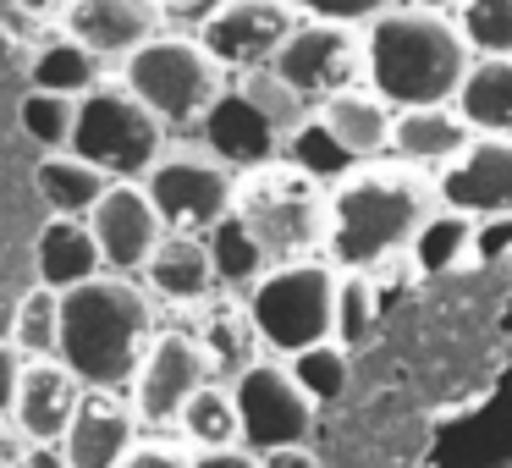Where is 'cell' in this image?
<instances>
[{"mask_svg": "<svg viewBox=\"0 0 512 468\" xmlns=\"http://www.w3.org/2000/svg\"><path fill=\"white\" fill-rule=\"evenodd\" d=\"M204 248H210V265H215V281L221 287H254L259 276L270 270L265 248L254 243V232H248L237 215H226V221H215L210 232H204Z\"/></svg>", "mask_w": 512, "mask_h": 468, "instance_id": "26", "label": "cell"}, {"mask_svg": "<svg viewBox=\"0 0 512 468\" xmlns=\"http://www.w3.org/2000/svg\"><path fill=\"white\" fill-rule=\"evenodd\" d=\"M314 122H320L353 160H380L391 149V122H397V111H391L375 89L358 83V89L331 94V100L314 111Z\"/></svg>", "mask_w": 512, "mask_h": 468, "instance_id": "20", "label": "cell"}, {"mask_svg": "<svg viewBox=\"0 0 512 468\" xmlns=\"http://www.w3.org/2000/svg\"><path fill=\"white\" fill-rule=\"evenodd\" d=\"M408 6H419V12H446V17H452L463 0H408Z\"/></svg>", "mask_w": 512, "mask_h": 468, "instance_id": "42", "label": "cell"}, {"mask_svg": "<svg viewBox=\"0 0 512 468\" xmlns=\"http://www.w3.org/2000/svg\"><path fill=\"white\" fill-rule=\"evenodd\" d=\"M144 276H149V287H155L160 298H171V303H199V298H210V292L221 287V281H215V265H210V248H204V237H193V232L160 237V248L149 254Z\"/></svg>", "mask_w": 512, "mask_h": 468, "instance_id": "23", "label": "cell"}, {"mask_svg": "<svg viewBox=\"0 0 512 468\" xmlns=\"http://www.w3.org/2000/svg\"><path fill=\"white\" fill-rule=\"evenodd\" d=\"M34 177H39V199H45L56 215H72V221H78V215H89L94 204H100V193L111 188V177H105V171H94L89 160H78L72 149L45 155Z\"/></svg>", "mask_w": 512, "mask_h": 468, "instance_id": "24", "label": "cell"}, {"mask_svg": "<svg viewBox=\"0 0 512 468\" xmlns=\"http://www.w3.org/2000/svg\"><path fill=\"white\" fill-rule=\"evenodd\" d=\"M441 210L435 171L402 166V160H358L342 182H331V215H325V259L342 270H369L402 259L424 221Z\"/></svg>", "mask_w": 512, "mask_h": 468, "instance_id": "1", "label": "cell"}, {"mask_svg": "<svg viewBox=\"0 0 512 468\" xmlns=\"http://www.w3.org/2000/svg\"><path fill=\"white\" fill-rule=\"evenodd\" d=\"M149 342H155V309L127 276H94L83 287L61 292L56 364H67L78 386L89 391L133 386Z\"/></svg>", "mask_w": 512, "mask_h": 468, "instance_id": "2", "label": "cell"}, {"mask_svg": "<svg viewBox=\"0 0 512 468\" xmlns=\"http://www.w3.org/2000/svg\"><path fill=\"white\" fill-rule=\"evenodd\" d=\"M468 122L452 111V105H413V111H397L391 122V160L402 166H419V171H441L452 155L468 149Z\"/></svg>", "mask_w": 512, "mask_h": 468, "instance_id": "18", "label": "cell"}, {"mask_svg": "<svg viewBox=\"0 0 512 468\" xmlns=\"http://www.w3.org/2000/svg\"><path fill=\"white\" fill-rule=\"evenodd\" d=\"M144 193L171 232L199 237V232H210L215 221L232 215L237 171L221 166L215 155H160L155 171L144 177Z\"/></svg>", "mask_w": 512, "mask_h": 468, "instance_id": "10", "label": "cell"}, {"mask_svg": "<svg viewBox=\"0 0 512 468\" xmlns=\"http://www.w3.org/2000/svg\"><path fill=\"white\" fill-rule=\"evenodd\" d=\"M474 226L479 221H463V215L452 210H435L430 221H424V232L413 237V265L430 270V276H441V270L452 265H468V254H474Z\"/></svg>", "mask_w": 512, "mask_h": 468, "instance_id": "29", "label": "cell"}, {"mask_svg": "<svg viewBox=\"0 0 512 468\" xmlns=\"http://www.w3.org/2000/svg\"><path fill=\"white\" fill-rule=\"evenodd\" d=\"M232 402H237V430H243L248 452L303 446L314 435V402H309V391L292 380L287 364L254 358V364L232 380Z\"/></svg>", "mask_w": 512, "mask_h": 468, "instance_id": "9", "label": "cell"}, {"mask_svg": "<svg viewBox=\"0 0 512 468\" xmlns=\"http://www.w3.org/2000/svg\"><path fill=\"white\" fill-rule=\"evenodd\" d=\"M452 23L474 56H512V0H463Z\"/></svg>", "mask_w": 512, "mask_h": 468, "instance_id": "33", "label": "cell"}, {"mask_svg": "<svg viewBox=\"0 0 512 468\" xmlns=\"http://www.w3.org/2000/svg\"><path fill=\"white\" fill-rule=\"evenodd\" d=\"M188 468H265V463H259V452H248V446H221V452H199Z\"/></svg>", "mask_w": 512, "mask_h": 468, "instance_id": "38", "label": "cell"}, {"mask_svg": "<svg viewBox=\"0 0 512 468\" xmlns=\"http://www.w3.org/2000/svg\"><path fill=\"white\" fill-rule=\"evenodd\" d=\"M232 215L254 232V243L265 248L270 270H276V265H292V259H314V248H325L331 188L281 155L270 166H254L237 177Z\"/></svg>", "mask_w": 512, "mask_h": 468, "instance_id": "4", "label": "cell"}, {"mask_svg": "<svg viewBox=\"0 0 512 468\" xmlns=\"http://www.w3.org/2000/svg\"><path fill=\"white\" fill-rule=\"evenodd\" d=\"M221 0H160V12H182V17H210Z\"/></svg>", "mask_w": 512, "mask_h": 468, "instance_id": "40", "label": "cell"}, {"mask_svg": "<svg viewBox=\"0 0 512 468\" xmlns=\"http://www.w3.org/2000/svg\"><path fill=\"white\" fill-rule=\"evenodd\" d=\"M28 12H72V6H78V0H23Z\"/></svg>", "mask_w": 512, "mask_h": 468, "instance_id": "41", "label": "cell"}, {"mask_svg": "<svg viewBox=\"0 0 512 468\" xmlns=\"http://www.w3.org/2000/svg\"><path fill=\"white\" fill-rule=\"evenodd\" d=\"M204 144H210V155L221 160V166L232 171H254V166H270V160H281V149H287V133H281L276 122H270L265 111H259L254 100H248L237 83H226L221 100L204 111Z\"/></svg>", "mask_w": 512, "mask_h": 468, "instance_id": "15", "label": "cell"}, {"mask_svg": "<svg viewBox=\"0 0 512 468\" xmlns=\"http://www.w3.org/2000/svg\"><path fill=\"white\" fill-rule=\"evenodd\" d=\"M89 232L111 270H144L160 237H166V221L155 215V204L138 182H111L100 193V204L89 210Z\"/></svg>", "mask_w": 512, "mask_h": 468, "instance_id": "14", "label": "cell"}, {"mask_svg": "<svg viewBox=\"0 0 512 468\" xmlns=\"http://www.w3.org/2000/svg\"><path fill=\"white\" fill-rule=\"evenodd\" d=\"M122 468H188V457H182L177 446H166V441H144V446H133V452L122 457Z\"/></svg>", "mask_w": 512, "mask_h": 468, "instance_id": "37", "label": "cell"}, {"mask_svg": "<svg viewBox=\"0 0 512 468\" xmlns=\"http://www.w3.org/2000/svg\"><path fill=\"white\" fill-rule=\"evenodd\" d=\"M160 0H78L67 12V34L94 56H133L160 39Z\"/></svg>", "mask_w": 512, "mask_h": 468, "instance_id": "16", "label": "cell"}, {"mask_svg": "<svg viewBox=\"0 0 512 468\" xmlns=\"http://www.w3.org/2000/svg\"><path fill=\"white\" fill-rule=\"evenodd\" d=\"M468 61H474V50L446 12L391 6L375 23H364V78L391 111L452 105Z\"/></svg>", "mask_w": 512, "mask_h": 468, "instance_id": "3", "label": "cell"}, {"mask_svg": "<svg viewBox=\"0 0 512 468\" xmlns=\"http://www.w3.org/2000/svg\"><path fill=\"white\" fill-rule=\"evenodd\" d=\"M441 210L463 221H507L512 215V138H468L463 155L435 171Z\"/></svg>", "mask_w": 512, "mask_h": 468, "instance_id": "12", "label": "cell"}, {"mask_svg": "<svg viewBox=\"0 0 512 468\" xmlns=\"http://www.w3.org/2000/svg\"><path fill=\"white\" fill-rule=\"evenodd\" d=\"M56 342H61V292L34 287L23 298V309H17L12 347L23 358H56Z\"/></svg>", "mask_w": 512, "mask_h": 468, "instance_id": "32", "label": "cell"}, {"mask_svg": "<svg viewBox=\"0 0 512 468\" xmlns=\"http://www.w3.org/2000/svg\"><path fill=\"white\" fill-rule=\"evenodd\" d=\"M397 0H292V12L314 17V23H347V28H364L375 23L380 12H391Z\"/></svg>", "mask_w": 512, "mask_h": 468, "instance_id": "35", "label": "cell"}, {"mask_svg": "<svg viewBox=\"0 0 512 468\" xmlns=\"http://www.w3.org/2000/svg\"><path fill=\"white\" fill-rule=\"evenodd\" d=\"M72 155L89 160L94 171L116 182L149 177L155 160L166 155V122L138 100L127 83H94L78 100V122H72Z\"/></svg>", "mask_w": 512, "mask_h": 468, "instance_id": "5", "label": "cell"}, {"mask_svg": "<svg viewBox=\"0 0 512 468\" xmlns=\"http://www.w3.org/2000/svg\"><path fill=\"white\" fill-rule=\"evenodd\" d=\"M199 386H210L204 342L188 331H166L149 342L144 364L133 375V413L149 424H171V419H182V408H188V397Z\"/></svg>", "mask_w": 512, "mask_h": 468, "instance_id": "13", "label": "cell"}, {"mask_svg": "<svg viewBox=\"0 0 512 468\" xmlns=\"http://www.w3.org/2000/svg\"><path fill=\"white\" fill-rule=\"evenodd\" d=\"M122 83L160 116V122L188 127V122H204V111L221 100L226 72L210 61V50H204L199 39L171 34V39H149L144 50H133Z\"/></svg>", "mask_w": 512, "mask_h": 468, "instance_id": "7", "label": "cell"}, {"mask_svg": "<svg viewBox=\"0 0 512 468\" xmlns=\"http://www.w3.org/2000/svg\"><path fill=\"white\" fill-rule=\"evenodd\" d=\"M248 325L276 353H303L314 342H331L336 325V265L331 259H292L248 287Z\"/></svg>", "mask_w": 512, "mask_h": 468, "instance_id": "6", "label": "cell"}, {"mask_svg": "<svg viewBox=\"0 0 512 468\" xmlns=\"http://www.w3.org/2000/svg\"><path fill=\"white\" fill-rule=\"evenodd\" d=\"M287 369H292V380L309 391L314 408H320V402H336L347 391V380H353V353H347L342 342H314V347H303V353H292Z\"/></svg>", "mask_w": 512, "mask_h": 468, "instance_id": "30", "label": "cell"}, {"mask_svg": "<svg viewBox=\"0 0 512 468\" xmlns=\"http://www.w3.org/2000/svg\"><path fill=\"white\" fill-rule=\"evenodd\" d=\"M380 320V287L369 270H342L336 276V325H331V342H342L347 353L369 342Z\"/></svg>", "mask_w": 512, "mask_h": 468, "instance_id": "28", "label": "cell"}, {"mask_svg": "<svg viewBox=\"0 0 512 468\" xmlns=\"http://www.w3.org/2000/svg\"><path fill=\"white\" fill-rule=\"evenodd\" d=\"M270 72L298 94L309 111H320L331 94L364 83V34L347 23H298L287 45L270 56Z\"/></svg>", "mask_w": 512, "mask_h": 468, "instance_id": "8", "label": "cell"}, {"mask_svg": "<svg viewBox=\"0 0 512 468\" xmlns=\"http://www.w3.org/2000/svg\"><path fill=\"white\" fill-rule=\"evenodd\" d=\"M474 138H512V56H474L452 94Z\"/></svg>", "mask_w": 512, "mask_h": 468, "instance_id": "21", "label": "cell"}, {"mask_svg": "<svg viewBox=\"0 0 512 468\" xmlns=\"http://www.w3.org/2000/svg\"><path fill=\"white\" fill-rule=\"evenodd\" d=\"M133 424H138V413L122 408L116 397H83L72 430L61 435V446H67V468H122V457L138 446Z\"/></svg>", "mask_w": 512, "mask_h": 468, "instance_id": "19", "label": "cell"}, {"mask_svg": "<svg viewBox=\"0 0 512 468\" xmlns=\"http://www.w3.org/2000/svg\"><path fill=\"white\" fill-rule=\"evenodd\" d=\"M94 83H105L100 78V56H94L89 45H78L72 34L50 39V45L34 56V89L39 94H67V100H83Z\"/></svg>", "mask_w": 512, "mask_h": 468, "instance_id": "25", "label": "cell"}, {"mask_svg": "<svg viewBox=\"0 0 512 468\" xmlns=\"http://www.w3.org/2000/svg\"><path fill=\"white\" fill-rule=\"evenodd\" d=\"M34 259H39V287H50V292H72L105 270L89 221H72V215H61V221H50L39 232Z\"/></svg>", "mask_w": 512, "mask_h": 468, "instance_id": "22", "label": "cell"}, {"mask_svg": "<svg viewBox=\"0 0 512 468\" xmlns=\"http://www.w3.org/2000/svg\"><path fill=\"white\" fill-rule=\"evenodd\" d=\"M23 353H17L12 342H0V419L17 408V386H23Z\"/></svg>", "mask_w": 512, "mask_h": 468, "instance_id": "36", "label": "cell"}, {"mask_svg": "<svg viewBox=\"0 0 512 468\" xmlns=\"http://www.w3.org/2000/svg\"><path fill=\"white\" fill-rule=\"evenodd\" d=\"M298 28L292 0H221L210 17H204L199 45L210 50V61L221 72H254L270 67L287 34Z\"/></svg>", "mask_w": 512, "mask_h": 468, "instance_id": "11", "label": "cell"}, {"mask_svg": "<svg viewBox=\"0 0 512 468\" xmlns=\"http://www.w3.org/2000/svg\"><path fill=\"white\" fill-rule=\"evenodd\" d=\"M83 408V386L72 380L67 364H50V358H34V364L23 369V386H17V424H23V435H34V441H61V435L72 430V419H78Z\"/></svg>", "mask_w": 512, "mask_h": 468, "instance_id": "17", "label": "cell"}, {"mask_svg": "<svg viewBox=\"0 0 512 468\" xmlns=\"http://www.w3.org/2000/svg\"><path fill=\"white\" fill-rule=\"evenodd\" d=\"M182 430L188 441H199L204 452H221V446H243V430H237V402L232 386H199L182 408Z\"/></svg>", "mask_w": 512, "mask_h": 468, "instance_id": "27", "label": "cell"}, {"mask_svg": "<svg viewBox=\"0 0 512 468\" xmlns=\"http://www.w3.org/2000/svg\"><path fill=\"white\" fill-rule=\"evenodd\" d=\"M281 155H287V160H292V166H298V171H309L314 182H342L347 171L358 166V160L347 155V149L336 144V138L325 133L320 122H314V111H309V122H303L298 133L287 138V149H281Z\"/></svg>", "mask_w": 512, "mask_h": 468, "instance_id": "31", "label": "cell"}, {"mask_svg": "<svg viewBox=\"0 0 512 468\" xmlns=\"http://www.w3.org/2000/svg\"><path fill=\"white\" fill-rule=\"evenodd\" d=\"M259 463L265 468H320V457L309 446H276V452H259Z\"/></svg>", "mask_w": 512, "mask_h": 468, "instance_id": "39", "label": "cell"}, {"mask_svg": "<svg viewBox=\"0 0 512 468\" xmlns=\"http://www.w3.org/2000/svg\"><path fill=\"white\" fill-rule=\"evenodd\" d=\"M17 122H23V133L34 138V144H45L50 155H61V149L72 144V122H78V100H67V94H28L23 111H17Z\"/></svg>", "mask_w": 512, "mask_h": 468, "instance_id": "34", "label": "cell"}]
</instances>
